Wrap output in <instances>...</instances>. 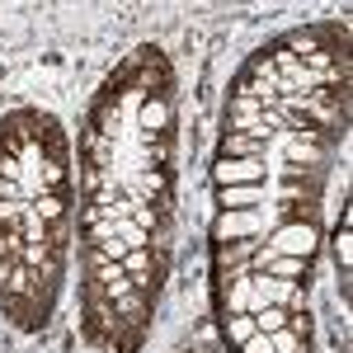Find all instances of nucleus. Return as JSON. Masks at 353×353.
<instances>
[{
  "label": "nucleus",
  "mask_w": 353,
  "mask_h": 353,
  "mask_svg": "<svg viewBox=\"0 0 353 353\" xmlns=\"http://www.w3.org/2000/svg\"><path fill=\"white\" fill-rule=\"evenodd\" d=\"M316 245H321L316 226H311V221H301V217H292V221H283V226L273 231L269 250H273V254H292V259H311V254H316Z\"/></svg>",
  "instance_id": "f257e3e1"
},
{
  "label": "nucleus",
  "mask_w": 353,
  "mask_h": 353,
  "mask_svg": "<svg viewBox=\"0 0 353 353\" xmlns=\"http://www.w3.org/2000/svg\"><path fill=\"white\" fill-rule=\"evenodd\" d=\"M316 165H325V132L301 123L288 141V170H316Z\"/></svg>",
  "instance_id": "f03ea898"
},
{
  "label": "nucleus",
  "mask_w": 353,
  "mask_h": 353,
  "mask_svg": "<svg viewBox=\"0 0 353 353\" xmlns=\"http://www.w3.org/2000/svg\"><path fill=\"white\" fill-rule=\"evenodd\" d=\"M212 179L221 189H241V184H264V161H226L212 165Z\"/></svg>",
  "instance_id": "7ed1b4c3"
},
{
  "label": "nucleus",
  "mask_w": 353,
  "mask_h": 353,
  "mask_svg": "<svg viewBox=\"0 0 353 353\" xmlns=\"http://www.w3.org/2000/svg\"><path fill=\"white\" fill-rule=\"evenodd\" d=\"M254 250H259V241H221L217 254H212L217 278H226V273H250V254Z\"/></svg>",
  "instance_id": "20e7f679"
},
{
  "label": "nucleus",
  "mask_w": 353,
  "mask_h": 353,
  "mask_svg": "<svg viewBox=\"0 0 353 353\" xmlns=\"http://www.w3.org/2000/svg\"><path fill=\"white\" fill-rule=\"evenodd\" d=\"M170 123H174V113H170V99H165V94L146 99V104L137 109V128H141V137H165Z\"/></svg>",
  "instance_id": "39448f33"
},
{
  "label": "nucleus",
  "mask_w": 353,
  "mask_h": 353,
  "mask_svg": "<svg viewBox=\"0 0 353 353\" xmlns=\"http://www.w3.org/2000/svg\"><path fill=\"white\" fill-rule=\"evenodd\" d=\"M212 236H217V245L221 241H254L259 236V217L254 212H221Z\"/></svg>",
  "instance_id": "423d86ee"
},
{
  "label": "nucleus",
  "mask_w": 353,
  "mask_h": 353,
  "mask_svg": "<svg viewBox=\"0 0 353 353\" xmlns=\"http://www.w3.org/2000/svg\"><path fill=\"white\" fill-rule=\"evenodd\" d=\"M297 297V283H283L273 273H254V311L259 306H288Z\"/></svg>",
  "instance_id": "0eeeda50"
},
{
  "label": "nucleus",
  "mask_w": 353,
  "mask_h": 353,
  "mask_svg": "<svg viewBox=\"0 0 353 353\" xmlns=\"http://www.w3.org/2000/svg\"><path fill=\"white\" fill-rule=\"evenodd\" d=\"M221 156L226 161H264V141L250 132H226L221 137Z\"/></svg>",
  "instance_id": "6e6552de"
},
{
  "label": "nucleus",
  "mask_w": 353,
  "mask_h": 353,
  "mask_svg": "<svg viewBox=\"0 0 353 353\" xmlns=\"http://www.w3.org/2000/svg\"><path fill=\"white\" fill-rule=\"evenodd\" d=\"M254 203H264V184H241V189H221V212H254Z\"/></svg>",
  "instance_id": "1a4fd4ad"
},
{
  "label": "nucleus",
  "mask_w": 353,
  "mask_h": 353,
  "mask_svg": "<svg viewBox=\"0 0 353 353\" xmlns=\"http://www.w3.org/2000/svg\"><path fill=\"white\" fill-rule=\"evenodd\" d=\"M85 156H90V165H99V170H109L113 165V137H104L99 128H85Z\"/></svg>",
  "instance_id": "9d476101"
},
{
  "label": "nucleus",
  "mask_w": 353,
  "mask_h": 353,
  "mask_svg": "<svg viewBox=\"0 0 353 353\" xmlns=\"http://www.w3.org/2000/svg\"><path fill=\"white\" fill-rule=\"evenodd\" d=\"M28 208H33V217L57 226V221L66 217V193H38V198H28Z\"/></svg>",
  "instance_id": "9b49d317"
},
{
  "label": "nucleus",
  "mask_w": 353,
  "mask_h": 353,
  "mask_svg": "<svg viewBox=\"0 0 353 353\" xmlns=\"http://www.w3.org/2000/svg\"><path fill=\"white\" fill-rule=\"evenodd\" d=\"M306 269H311V259H292V254H273V264L264 273H273V278H283V283H297V278H306Z\"/></svg>",
  "instance_id": "f8f14e48"
},
{
  "label": "nucleus",
  "mask_w": 353,
  "mask_h": 353,
  "mask_svg": "<svg viewBox=\"0 0 353 353\" xmlns=\"http://www.w3.org/2000/svg\"><path fill=\"white\" fill-rule=\"evenodd\" d=\"M288 316H292L288 306H259V311H254V330H259V334H278V330L288 325Z\"/></svg>",
  "instance_id": "ddd939ff"
},
{
  "label": "nucleus",
  "mask_w": 353,
  "mask_h": 353,
  "mask_svg": "<svg viewBox=\"0 0 353 353\" xmlns=\"http://www.w3.org/2000/svg\"><path fill=\"white\" fill-rule=\"evenodd\" d=\"M254 334H259V330H254V316H226V339H231L236 349H241L245 339H254Z\"/></svg>",
  "instance_id": "4468645a"
},
{
  "label": "nucleus",
  "mask_w": 353,
  "mask_h": 353,
  "mask_svg": "<svg viewBox=\"0 0 353 353\" xmlns=\"http://www.w3.org/2000/svg\"><path fill=\"white\" fill-rule=\"evenodd\" d=\"M334 259H339V269H344V273L353 269V231H349V226H339V236H334Z\"/></svg>",
  "instance_id": "2eb2a0df"
},
{
  "label": "nucleus",
  "mask_w": 353,
  "mask_h": 353,
  "mask_svg": "<svg viewBox=\"0 0 353 353\" xmlns=\"http://www.w3.org/2000/svg\"><path fill=\"white\" fill-rule=\"evenodd\" d=\"M269 344H273V353H306V344H301V339H297L288 325L278 330V334H269Z\"/></svg>",
  "instance_id": "dca6fc26"
},
{
  "label": "nucleus",
  "mask_w": 353,
  "mask_h": 353,
  "mask_svg": "<svg viewBox=\"0 0 353 353\" xmlns=\"http://www.w3.org/2000/svg\"><path fill=\"white\" fill-rule=\"evenodd\" d=\"M241 353H273L269 334H254V339H245V344H241Z\"/></svg>",
  "instance_id": "f3484780"
},
{
  "label": "nucleus",
  "mask_w": 353,
  "mask_h": 353,
  "mask_svg": "<svg viewBox=\"0 0 353 353\" xmlns=\"http://www.w3.org/2000/svg\"><path fill=\"white\" fill-rule=\"evenodd\" d=\"M14 198H24V189H19V184H5V179H0V203H14ZM28 203V198H24Z\"/></svg>",
  "instance_id": "a211bd4d"
}]
</instances>
